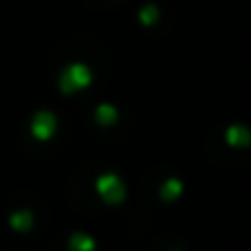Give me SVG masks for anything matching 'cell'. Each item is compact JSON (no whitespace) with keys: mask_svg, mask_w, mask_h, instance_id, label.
Returning a JSON list of instances; mask_svg holds the SVG:
<instances>
[{"mask_svg":"<svg viewBox=\"0 0 251 251\" xmlns=\"http://www.w3.org/2000/svg\"><path fill=\"white\" fill-rule=\"evenodd\" d=\"M98 193H100L107 202H120V200H122V195H125L120 178H117V176H112V173H107V176H100V178H98Z\"/></svg>","mask_w":251,"mask_h":251,"instance_id":"6da1fadb","label":"cell"},{"mask_svg":"<svg viewBox=\"0 0 251 251\" xmlns=\"http://www.w3.org/2000/svg\"><path fill=\"white\" fill-rule=\"evenodd\" d=\"M90 81V74L85 66H69L66 74H64V88L66 90H74V88H83Z\"/></svg>","mask_w":251,"mask_h":251,"instance_id":"7a4b0ae2","label":"cell"},{"mask_svg":"<svg viewBox=\"0 0 251 251\" xmlns=\"http://www.w3.org/2000/svg\"><path fill=\"white\" fill-rule=\"evenodd\" d=\"M54 117L51 115H47V112H42L39 117H37V125H34V134L37 137H49L51 132H54Z\"/></svg>","mask_w":251,"mask_h":251,"instance_id":"3957f363","label":"cell"},{"mask_svg":"<svg viewBox=\"0 0 251 251\" xmlns=\"http://www.w3.org/2000/svg\"><path fill=\"white\" fill-rule=\"evenodd\" d=\"M227 142H232V144H237V142H251V134L249 132L239 134V127H232V129L227 132Z\"/></svg>","mask_w":251,"mask_h":251,"instance_id":"277c9868","label":"cell"},{"mask_svg":"<svg viewBox=\"0 0 251 251\" xmlns=\"http://www.w3.org/2000/svg\"><path fill=\"white\" fill-rule=\"evenodd\" d=\"M98 120H100V122H105V125H107V122H112V120H115V110H112V107H107V105H102V107L98 110Z\"/></svg>","mask_w":251,"mask_h":251,"instance_id":"5b68a950","label":"cell"},{"mask_svg":"<svg viewBox=\"0 0 251 251\" xmlns=\"http://www.w3.org/2000/svg\"><path fill=\"white\" fill-rule=\"evenodd\" d=\"M71 244H76V247H74L76 251H93V242H90V239H83V237H74Z\"/></svg>","mask_w":251,"mask_h":251,"instance_id":"8992f818","label":"cell"},{"mask_svg":"<svg viewBox=\"0 0 251 251\" xmlns=\"http://www.w3.org/2000/svg\"><path fill=\"white\" fill-rule=\"evenodd\" d=\"M176 193H178V183H176V180H168L166 183V190H164V195H176Z\"/></svg>","mask_w":251,"mask_h":251,"instance_id":"52a82bcc","label":"cell"}]
</instances>
